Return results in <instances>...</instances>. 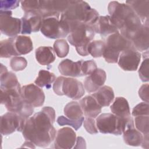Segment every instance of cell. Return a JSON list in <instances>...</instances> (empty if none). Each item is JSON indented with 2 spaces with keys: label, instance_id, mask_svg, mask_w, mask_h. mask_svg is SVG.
I'll return each mask as SVG.
<instances>
[{
  "label": "cell",
  "instance_id": "6da1fadb",
  "mask_svg": "<svg viewBox=\"0 0 149 149\" xmlns=\"http://www.w3.org/2000/svg\"><path fill=\"white\" fill-rule=\"evenodd\" d=\"M55 120V111L51 107H44L29 117L24 125L22 133L27 141L40 147L48 146L55 139L56 134L53 126Z\"/></svg>",
  "mask_w": 149,
  "mask_h": 149
},
{
  "label": "cell",
  "instance_id": "7a4b0ae2",
  "mask_svg": "<svg viewBox=\"0 0 149 149\" xmlns=\"http://www.w3.org/2000/svg\"><path fill=\"white\" fill-rule=\"evenodd\" d=\"M108 10L112 22L120 34L129 41L142 26L139 17L126 3L111 1L108 4Z\"/></svg>",
  "mask_w": 149,
  "mask_h": 149
},
{
  "label": "cell",
  "instance_id": "3957f363",
  "mask_svg": "<svg viewBox=\"0 0 149 149\" xmlns=\"http://www.w3.org/2000/svg\"><path fill=\"white\" fill-rule=\"evenodd\" d=\"M99 16L98 12L86 1L72 0L66 10L61 15L60 20L68 24L83 23L91 24Z\"/></svg>",
  "mask_w": 149,
  "mask_h": 149
},
{
  "label": "cell",
  "instance_id": "277c9868",
  "mask_svg": "<svg viewBox=\"0 0 149 149\" xmlns=\"http://www.w3.org/2000/svg\"><path fill=\"white\" fill-rule=\"evenodd\" d=\"M70 33L68 40L70 44L75 47L77 52L81 56L89 55L87 48L89 43L94 39L95 32L89 24L77 23L68 24Z\"/></svg>",
  "mask_w": 149,
  "mask_h": 149
},
{
  "label": "cell",
  "instance_id": "5b68a950",
  "mask_svg": "<svg viewBox=\"0 0 149 149\" xmlns=\"http://www.w3.org/2000/svg\"><path fill=\"white\" fill-rule=\"evenodd\" d=\"M21 86L1 90V103L9 112L17 113L29 118L34 112V107L26 102L21 95Z\"/></svg>",
  "mask_w": 149,
  "mask_h": 149
},
{
  "label": "cell",
  "instance_id": "8992f818",
  "mask_svg": "<svg viewBox=\"0 0 149 149\" xmlns=\"http://www.w3.org/2000/svg\"><path fill=\"white\" fill-rule=\"evenodd\" d=\"M98 130L104 134L120 135L128 127L134 125L133 119L130 116L127 118H120L112 113H104L96 119Z\"/></svg>",
  "mask_w": 149,
  "mask_h": 149
},
{
  "label": "cell",
  "instance_id": "52a82bcc",
  "mask_svg": "<svg viewBox=\"0 0 149 149\" xmlns=\"http://www.w3.org/2000/svg\"><path fill=\"white\" fill-rule=\"evenodd\" d=\"M105 48L102 56L109 63L118 62L120 54L133 47L130 41L126 39L120 33L109 35L105 38Z\"/></svg>",
  "mask_w": 149,
  "mask_h": 149
},
{
  "label": "cell",
  "instance_id": "ba28073f",
  "mask_svg": "<svg viewBox=\"0 0 149 149\" xmlns=\"http://www.w3.org/2000/svg\"><path fill=\"white\" fill-rule=\"evenodd\" d=\"M53 90L58 95H65L73 100H79L85 92L84 86L80 81L63 76L56 79L53 84Z\"/></svg>",
  "mask_w": 149,
  "mask_h": 149
},
{
  "label": "cell",
  "instance_id": "9c48e42d",
  "mask_svg": "<svg viewBox=\"0 0 149 149\" xmlns=\"http://www.w3.org/2000/svg\"><path fill=\"white\" fill-rule=\"evenodd\" d=\"M40 31L44 36L52 39L63 38L70 33L67 23L54 16L42 19Z\"/></svg>",
  "mask_w": 149,
  "mask_h": 149
},
{
  "label": "cell",
  "instance_id": "30bf717a",
  "mask_svg": "<svg viewBox=\"0 0 149 149\" xmlns=\"http://www.w3.org/2000/svg\"><path fill=\"white\" fill-rule=\"evenodd\" d=\"M27 119L12 112L3 114L1 116L0 120L1 134L8 135L15 131L22 132Z\"/></svg>",
  "mask_w": 149,
  "mask_h": 149
},
{
  "label": "cell",
  "instance_id": "8fae6325",
  "mask_svg": "<svg viewBox=\"0 0 149 149\" xmlns=\"http://www.w3.org/2000/svg\"><path fill=\"white\" fill-rule=\"evenodd\" d=\"M10 10H0L1 32L9 37H16L22 30L21 19L12 16Z\"/></svg>",
  "mask_w": 149,
  "mask_h": 149
},
{
  "label": "cell",
  "instance_id": "7c38bea8",
  "mask_svg": "<svg viewBox=\"0 0 149 149\" xmlns=\"http://www.w3.org/2000/svg\"><path fill=\"white\" fill-rule=\"evenodd\" d=\"M141 59V54L133 46L122 52L118 63L120 68L125 71H135L137 69Z\"/></svg>",
  "mask_w": 149,
  "mask_h": 149
},
{
  "label": "cell",
  "instance_id": "4fadbf2b",
  "mask_svg": "<svg viewBox=\"0 0 149 149\" xmlns=\"http://www.w3.org/2000/svg\"><path fill=\"white\" fill-rule=\"evenodd\" d=\"M21 95L23 100L33 107H41L45 101L43 90L33 83L23 86L21 88Z\"/></svg>",
  "mask_w": 149,
  "mask_h": 149
},
{
  "label": "cell",
  "instance_id": "5bb4252c",
  "mask_svg": "<svg viewBox=\"0 0 149 149\" xmlns=\"http://www.w3.org/2000/svg\"><path fill=\"white\" fill-rule=\"evenodd\" d=\"M76 141V134L69 127L61 128L56 132L54 139V147L60 149H70L73 147Z\"/></svg>",
  "mask_w": 149,
  "mask_h": 149
},
{
  "label": "cell",
  "instance_id": "9a60e30c",
  "mask_svg": "<svg viewBox=\"0 0 149 149\" xmlns=\"http://www.w3.org/2000/svg\"><path fill=\"white\" fill-rule=\"evenodd\" d=\"M90 26L95 33L100 34L104 39L111 34L119 33L108 15L98 16Z\"/></svg>",
  "mask_w": 149,
  "mask_h": 149
},
{
  "label": "cell",
  "instance_id": "2e32d148",
  "mask_svg": "<svg viewBox=\"0 0 149 149\" xmlns=\"http://www.w3.org/2000/svg\"><path fill=\"white\" fill-rule=\"evenodd\" d=\"M42 17L37 13L28 12L24 13V15L21 18L22 30L23 34H31L32 32H37L40 30Z\"/></svg>",
  "mask_w": 149,
  "mask_h": 149
},
{
  "label": "cell",
  "instance_id": "e0dca14e",
  "mask_svg": "<svg viewBox=\"0 0 149 149\" xmlns=\"http://www.w3.org/2000/svg\"><path fill=\"white\" fill-rule=\"evenodd\" d=\"M107 74L104 70L97 68L91 74L88 75L84 81V89L88 93H94L105 83Z\"/></svg>",
  "mask_w": 149,
  "mask_h": 149
},
{
  "label": "cell",
  "instance_id": "ac0fdd59",
  "mask_svg": "<svg viewBox=\"0 0 149 149\" xmlns=\"http://www.w3.org/2000/svg\"><path fill=\"white\" fill-rule=\"evenodd\" d=\"M130 41L137 51H145L148 50L149 47L148 21L142 24L141 27L132 36Z\"/></svg>",
  "mask_w": 149,
  "mask_h": 149
},
{
  "label": "cell",
  "instance_id": "d6986e66",
  "mask_svg": "<svg viewBox=\"0 0 149 149\" xmlns=\"http://www.w3.org/2000/svg\"><path fill=\"white\" fill-rule=\"evenodd\" d=\"M83 60L73 62L69 59H65L62 61L58 65V70L60 73L65 76L81 77V64Z\"/></svg>",
  "mask_w": 149,
  "mask_h": 149
},
{
  "label": "cell",
  "instance_id": "ffe728a7",
  "mask_svg": "<svg viewBox=\"0 0 149 149\" xmlns=\"http://www.w3.org/2000/svg\"><path fill=\"white\" fill-rule=\"evenodd\" d=\"M79 104L83 112V114L86 116L95 118L101 112L102 107L91 95H87L81 99Z\"/></svg>",
  "mask_w": 149,
  "mask_h": 149
},
{
  "label": "cell",
  "instance_id": "44dd1931",
  "mask_svg": "<svg viewBox=\"0 0 149 149\" xmlns=\"http://www.w3.org/2000/svg\"><path fill=\"white\" fill-rule=\"evenodd\" d=\"M126 3L132 9L142 23L148 21V0L126 1Z\"/></svg>",
  "mask_w": 149,
  "mask_h": 149
},
{
  "label": "cell",
  "instance_id": "7402d4cb",
  "mask_svg": "<svg viewBox=\"0 0 149 149\" xmlns=\"http://www.w3.org/2000/svg\"><path fill=\"white\" fill-rule=\"evenodd\" d=\"M0 82L1 90H6L20 86L16 74L12 72H8L6 67L2 63L1 64Z\"/></svg>",
  "mask_w": 149,
  "mask_h": 149
},
{
  "label": "cell",
  "instance_id": "603a6c76",
  "mask_svg": "<svg viewBox=\"0 0 149 149\" xmlns=\"http://www.w3.org/2000/svg\"><path fill=\"white\" fill-rule=\"evenodd\" d=\"M101 107L109 106L114 99L113 89L108 86H102L91 94Z\"/></svg>",
  "mask_w": 149,
  "mask_h": 149
},
{
  "label": "cell",
  "instance_id": "cb8c5ba5",
  "mask_svg": "<svg viewBox=\"0 0 149 149\" xmlns=\"http://www.w3.org/2000/svg\"><path fill=\"white\" fill-rule=\"evenodd\" d=\"M112 113L120 118H127L131 116L127 101L122 97H116L110 107Z\"/></svg>",
  "mask_w": 149,
  "mask_h": 149
},
{
  "label": "cell",
  "instance_id": "d4e9b609",
  "mask_svg": "<svg viewBox=\"0 0 149 149\" xmlns=\"http://www.w3.org/2000/svg\"><path fill=\"white\" fill-rule=\"evenodd\" d=\"M36 59L42 65H49L55 60L54 49L49 46H41L36 49Z\"/></svg>",
  "mask_w": 149,
  "mask_h": 149
},
{
  "label": "cell",
  "instance_id": "484cf974",
  "mask_svg": "<svg viewBox=\"0 0 149 149\" xmlns=\"http://www.w3.org/2000/svg\"><path fill=\"white\" fill-rule=\"evenodd\" d=\"M125 143L132 146H139L141 144L143 134L137 130L134 126L126 128L122 133Z\"/></svg>",
  "mask_w": 149,
  "mask_h": 149
},
{
  "label": "cell",
  "instance_id": "4316f807",
  "mask_svg": "<svg viewBox=\"0 0 149 149\" xmlns=\"http://www.w3.org/2000/svg\"><path fill=\"white\" fill-rule=\"evenodd\" d=\"M14 42L16 50L19 56L29 54L33 49L32 40L29 36H16L14 38Z\"/></svg>",
  "mask_w": 149,
  "mask_h": 149
},
{
  "label": "cell",
  "instance_id": "83f0119b",
  "mask_svg": "<svg viewBox=\"0 0 149 149\" xmlns=\"http://www.w3.org/2000/svg\"><path fill=\"white\" fill-rule=\"evenodd\" d=\"M15 37L2 40L0 43V56L1 58H8L13 56H19L17 54L14 42Z\"/></svg>",
  "mask_w": 149,
  "mask_h": 149
},
{
  "label": "cell",
  "instance_id": "f1b7e54d",
  "mask_svg": "<svg viewBox=\"0 0 149 149\" xmlns=\"http://www.w3.org/2000/svg\"><path fill=\"white\" fill-rule=\"evenodd\" d=\"M65 116L72 120H78L83 117V112L80 104L76 101L68 103L63 109Z\"/></svg>",
  "mask_w": 149,
  "mask_h": 149
},
{
  "label": "cell",
  "instance_id": "f546056e",
  "mask_svg": "<svg viewBox=\"0 0 149 149\" xmlns=\"http://www.w3.org/2000/svg\"><path fill=\"white\" fill-rule=\"evenodd\" d=\"M56 80L54 73L45 70H40L38 75L34 81L36 85L40 87H45L48 89L51 86V84Z\"/></svg>",
  "mask_w": 149,
  "mask_h": 149
},
{
  "label": "cell",
  "instance_id": "4dcf8cb0",
  "mask_svg": "<svg viewBox=\"0 0 149 149\" xmlns=\"http://www.w3.org/2000/svg\"><path fill=\"white\" fill-rule=\"evenodd\" d=\"M105 48V42L102 40H94L91 41L87 48V51L93 58L102 56Z\"/></svg>",
  "mask_w": 149,
  "mask_h": 149
},
{
  "label": "cell",
  "instance_id": "1f68e13d",
  "mask_svg": "<svg viewBox=\"0 0 149 149\" xmlns=\"http://www.w3.org/2000/svg\"><path fill=\"white\" fill-rule=\"evenodd\" d=\"M134 124L136 129L143 135L149 134V117L148 115L134 116Z\"/></svg>",
  "mask_w": 149,
  "mask_h": 149
},
{
  "label": "cell",
  "instance_id": "d6a6232c",
  "mask_svg": "<svg viewBox=\"0 0 149 149\" xmlns=\"http://www.w3.org/2000/svg\"><path fill=\"white\" fill-rule=\"evenodd\" d=\"M54 50L59 58H64L69 53V45L64 39H59L54 44Z\"/></svg>",
  "mask_w": 149,
  "mask_h": 149
},
{
  "label": "cell",
  "instance_id": "836d02e7",
  "mask_svg": "<svg viewBox=\"0 0 149 149\" xmlns=\"http://www.w3.org/2000/svg\"><path fill=\"white\" fill-rule=\"evenodd\" d=\"M84 119V117L78 119V120H72L68 118L66 116H59L56 120V122L58 125L60 126L69 125L74 128L76 130H77L81 126L83 120Z\"/></svg>",
  "mask_w": 149,
  "mask_h": 149
},
{
  "label": "cell",
  "instance_id": "e575fe53",
  "mask_svg": "<svg viewBox=\"0 0 149 149\" xmlns=\"http://www.w3.org/2000/svg\"><path fill=\"white\" fill-rule=\"evenodd\" d=\"M22 8L24 13L28 12H34L38 13L41 5V1L26 0L20 2Z\"/></svg>",
  "mask_w": 149,
  "mask_h": 149
},
{
  "label": "cell",
  "instance_id": "d590c367",
  "mask_svg": "<svg viewBox=\"0 0 149 149\" xmlns=\"http://www.w3.org/2000/svg\"><path fill=\"white\" fill-rule=\"evenodd\" d=\"M27 65V60L24 57L22 56H15L12 58L10 61V68L15 72L24 70Z\"/></svg>",
  "mask_w": 149,
  "mask_h": 149
},
{
  "label": "cell",
  "instance_id": "8d00e7d4",
  "mask_svg": "<svg viewBox=\"0 0 149 149\" xmlns=\"http://www.w3.org/2000/svg\"><path fill=\"white\" fill-rule=\"evenodd\" d=\"M139 75L143 82H148L149 80V59L148 57L144 58L139 70Z\"/></svg>",
  "mask_w": 149,
  "mask_h": 149
},
{
  "label": "cell",
  "instance_id": "74e56055",
  "mask_svg": "<svg viewBox=\"0 0 149 149\" xmlns=\"http://www.w3.org/2000/svg\"><path fill=\"white\" fill-rule=\"evenodd\" d=\"M148 102H142L140 104L136 105L132 112V115L133 116H141V115H148L149 110H148Z\"/></svg>",
  "mask_w": 149,
  "mask_h": 149
},
{
  "label": "cell",
  "instance_id": "f35d334b",
  "mask_svg": "<svg viewBox=\"0 0 149 149\" xmlns=\"http://www.w3.org/2000/svg\"><path fill=\"white\" fill-rule=\"evenodd\" d=\"M97 68V64L94 61L83 60L81 64V73L83 76H87L91 74Z\"/></svg>",
  "mask_w": 149,
  "mask_h": 149
},
{
  "label": "cell",
  "instance_id": "ab89813d",
  "mask_svg": "<svg viewBox=\"0 0 149 149\" xmlns=\"http://www.w3.org/2000/svg\"><path fill=\"white\" fill-rule=\"evenodd\" d=\"M84 127L86 130L90 134H96L98 132L96 126V122L93 118L86 116L83 120Z\"/></svg>",
  "mask_w": 149,
  "mask_h": 149
},
{
  "label": "cell",
  "instance_id": "60d3db41",
  "mask_svg": "<svg viewBox=\"0 0 149 149\" xmlns=\"http://www.w3.org/2000/svg\"><path fill=\"white\" fill-rule=\"evenodd\" d=\"M21 1L13 0H1L0 1L1 10L7 11L13 9L19 6Z\"/></svg>",
  "mask_w": 149,
  "mask_h": 149
},
{
  "label": "cell",
  "instance_id": "b9f144b4",
  "mask_svg": "<svg viewBox=\"0 0 149 149\" xmlns=\"http://www.w3.org/2000/svg\"><path fill=\"white\" fill-rule=\"evenodd\" d=\"M139 95L144 102H148V84H143L139 90Z\"/></svg>",
  "mask_w": 149,
  "mask_h": 149
},
{
  "label": "cell",
  "instance_id": "7bdbcfd3",
  "mask_svg": "<svg viewBox=\"0 0 149 149\" xmlns=\"http://www.w3.org/2000/svg\"><path fill=\"white\" fill-rule=\"evenodd\" d=\"M148 134L143 135V139L141 143V146L143 148H148Z\"/></svg>",
  "mask_w": 149,
  "mask_h": 149
}]
</instances>
